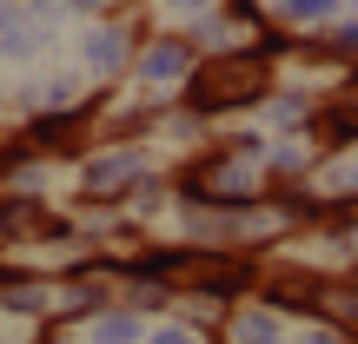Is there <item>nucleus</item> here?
I'll list each match as a JSON object with an SVG mask.
<instances>
[{"mask_svg": "<svg viewBox=\"0 0 358 344\" xmlns=\"http://www.w3.org/2000/svg\"><path fill=\"white\" fill-rule=\"evenodd\" d=\"M325 305H332L338 318H358V292H325Z\"/></svg>", "mask_w": 358, "mask_h": 344, "instance_id": "f03ea898", "label": "nucleus"}, {"mask_svg": "<svg viewBox=\"0 0 358 344\" xmlns=\"http://www.w3.org/2000/svg\"><path fill=\"white\" fill-rule=\"evenodd\" d=\"M173 60H179V53H173V47H159V53H153V66H146V73H153V80H166V73H173Z\"/></svg>", "mask_w": 358, "mask_h": 344, "instance_id": "7ed1b4c3", "label": "nucleus"}, {"mask_svg": "<svg viewBox=\"0 0 358 344\" xmlns=\"http://www.w3.org/2000/svg\"><path fill=\"white\" fill-rule=\"evenodd\" d=\"M319 7H325V0H292V13H306V20H312Z\"/></svg>", "mask_w": 358, "mask_h": 344, "instance_id": "20e7f679", "label": "nucleus"}, {"mask_svg": "<svg viewBox=\"0 0 358 344\" xmlns=\"http://www.w3.org/2000/svg\"><path fill=\"white\" fill-rule=\"evenodd\" d=\"M192 106L199 113H219V106H239V100H259L266 93V66H252V60H213V66H199L192 73Z\"/></svg>", "mask_w": 358, "mask_h": 344, "instance_id": "f257e3e1", "label": "nucleus"}]
</instances>
